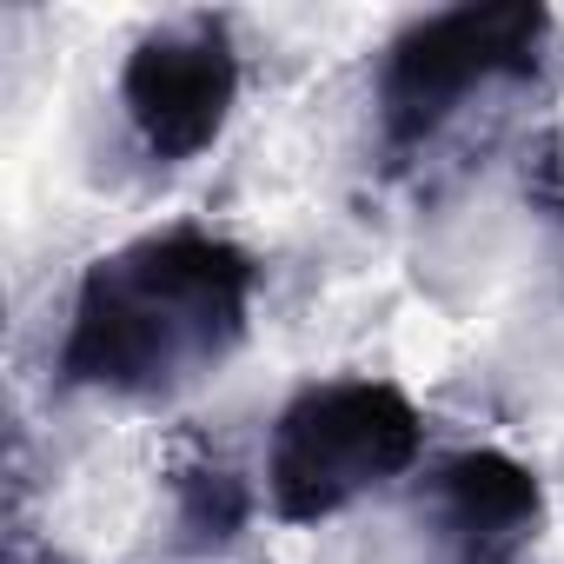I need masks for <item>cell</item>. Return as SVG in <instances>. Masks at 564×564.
Listing matches in <instances>:
<instances>
[{"mask_svg":"<svg viewBox=\"0 0 564 564\" xmlns=\"http://www.w3.org/2000/svg\"><path fill=\"white\" fill-rule=\"evenodd\" d=\"M419 518L445 564H518V551L538 538L544 498L538 478L505 452H452L432 465Z\"/></svg>","mask_w":564,"mask_h":564,"instance_id":"obj_5","label":"cell"},{"mask_svg":"<svg viewBox=\"0 0 564 564\" xmlns=\"http://www.w3.org/2000/svg\"><path fill=\"white\" fill-rule=\"evenodd\" d=\"M544 8H445L412 21L379 61V120L392 147L432 140L478 94L524 80L544 47Z\"/></svg>","mask_w":564,"mask_h":564,"instance_id":"obj_3","label":"cell"},{"mask_svg":"<svg viewBox=\"0 0 564 564\" xmlns=\"http://www.w3.org/2000/svg\"><path fill=\"white\" fill-rule=\"evenodd\" d=\"M246 313L252 259L232 239L206 226L147 232L87 265L61 339V372L67 386L113 399H160L206 379L246 339Z\"/></svg>","mask_w":564,"mask_h":564,"instance_id":"obj_1","label":"cell"},{"mask_svg":"<svg viewBox=\"0 0 564 564\" xmlns=\"http://www.w3.org/2000/svg\"><path fill=\"white\" fill-rule=\"evenodd\" d=\"M239 100V61L226 41V21L180 14L140 34V47L120 67V107L140 133V147L166 166L206 153Z\"/></svg>","mask_w":564,"mask_h":564,"instance_id":"obj_4","label":"cell"},{"mask_svg":"<svg viewBox=\"0 0 564 564\" xmlns=\"http://www.w3.org/2000/svg\"><path fill=\"white\" fill-rule=\"evenodd\" d=\"M425 445L419 405L386 379H326L306 386L272 425L265 491L286 524H319L352 498L399 478Z\"/></svg>","mask_w":564,"mask_h":564,"instance_id":"obj_2","label":"cell"}]
</instances>
